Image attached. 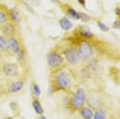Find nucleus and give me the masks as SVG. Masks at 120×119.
<instances>
[{
    "label": "nucleus",
    "mask_w": 120,
    "mask_h": 119,
    "mask_svg": "<svg viewBox=\"0 0 120 119\" xmlns=\"http://www.w3.org/2000/svg\"><path fill=\"white\" fill-rule=\"evenodd\" d=\"M72 85V78L69 73L62 71L59 73L55 78L53 85V92L59 90H68Z\"/></svg>",
    "instance_id": "nucleus-1"
},
{
    "label": "nucleus",
    "mask_w": 120,
    "mask_h": 119,
    "mask_svg": "<svg viewBox=\"0 0 120 119\" xmlns=\"http://www.w3.org/2000/svg\"><path fill=\"white\" fill-rule=\"evenodd\" d=\"M86 93L82 88H79L69 100L68 104L73 111H79L84 107L86 101Z\"/></svg>",
    "instance_id": "nucleus-2"
},
{
    "label": "nucleus",
    "mask_w": 120,
    "mask_h": 119,
    "mask_svg": "<svg viewBox=\"0 0 120 119\" xmlns=\"http://www.w3.org/2000/svg\"><path fill=\"white\" fill-rule=\"evenodd\" d=\"M86 103L88 105V107L91 108L92 110H99L101 108L103 105V100L101 96L97 93H90L86 97Z\"/></svg>",
    "instance_id": "nucleus-3"
},
{
    "label": "nucleus",
    "mask_w": 120,
    "mask_h": 119,
    "mask_svg": "<svg viewBox=\"0 0 120 119\" xmlns=\"http://www.w3.org/2000/svg\"><path fill=\"white\" fill-rule=\"evenodd\" d=\"M47 63L52 68H57L64 63V58L57 53H49L47 55Z\"/></svg>",
    "instance_id": "nucleus-4"
},
{
    "label": "nucleus",
    "mask_w": 120,
    "mask_h": 119,
    "mask_svg": "<svg viewBox=\"0 0 120 119\" xmlns=\"http://www.w3.org/2000/svg\"><path fill=\"white\" fill-rule=\"evenodd\" d=\"M3 72L7 77H16L19 74L18 66L14 63H6L3 65Z\"/></svg>",
    "instance_id": "nucleus-5"
},
{
    "label": "nucleus",
    "mask_w": 120,
    "mask_h": 119,
    "mask_svg": "<svg viewBox=\"0 0 120 119\" xmlns=\"http://www.w3.org/2000/svg\"><path fill=\"white\" fill-rule=\"evenodd\" d=\"M64 55L67 61L71 64H77L80 60L78 50L74 48H69L64 51Z\"/></svg>",
    "instance_id": "nucleus-6"
},
{
    "label": "nucleus",
    "mask_w": 120,
    "mask_h": 119,
    "mask_svg": "<svg viewBox=\"0 0 120 119\" xmlns=\"http://www.w3.org/2000/svg\"><path fill=\"white\" fill-rule=\"evenodd\" d=\"M78 52L79 57H80V59L83 60H88L91 58L93 55V49L89 44L83 43L79 47Z\"/></svg>",
    "instance_id": "nucleus-7"
},
{
    "label": "nucleus",
    "mask_w": 120,
    "mask_h": 119,
    "mask_svg": "<svg viewBox=\"0 0 120 119\" xmlns=\"http://www.w3.org/2000/svg\"><path fill=\"white\" fill-rule=\"evenodd\" d=\"M2 31H3V35H5L6 37H8V38L14 37V35H16L15 27L11 23H8V22L3 25Z\"/></svg>",
    "instance_id": "nucleus-8"
},
{
    "label": "nucleus",
    "mask_w": 120,
    "mask_h": 119,
    "mask_svg": "<svg viewBox=\"0 0 120 119\" xmlns=\"http://www.w3.org/2000/svg\"><path fill=\"white\" fill-rule=\"evenodd\" d=\"M8 45H9V49H10L11 52H13L15 54H17L21 48L18 40L15 37L8 38Z\"/></svg>",
    "instance_id": "nucleus-9"
},
{
    "label": "nucleus",
    "mask_w": 120,
    "mask_h": 119,
    "mask_svg": "<svg viewBox=\"0 0 120 119\" xmlns=\"http://www.w3.org/2000/svg\"><path fill=\"white\" fill-rule=\"evenodd\" d=\"M24 86V82L22 80H17L11 83L10 86H9L8 92L10 93H17L20 92L21 89H23Z\"/></svg>",
    "instance_id": "nucleus-10"
},
{
    "label": "nucleus",
    "mask_w": 120,
    "mask_h": 119,
    "mask_svg": "<svg viewBox=\"0 0 120 119\" xmlns=\"http://www.w3.org/2000/svg\"><path fill=\"white\" fill-rule=\"evenodd\" d=\"M31 105H32V107L34 109V111L38 115H42L44 113V109L42 107L40 101L38 100V98H34L32 100V102H31Z\"/></svg>",
    "instance_id": "nucleus-11"
},
{
    "label": "nucleus",
    "mask_w": 120,
    "mask_h": 119,
    "mask_svg": "<svg viewBox=\"0 0 120 119\" xmlns=\"http://www.w3.org/2000/svg\"><path fill=\"white\" fill-rule=\"evenodd\" d=\"M79 114L80 116L82 117L83 119H92L93 116H94V111L90 107H83L82 108L79 110Z\"/></svg>",
    "instance_id": "nucleus-12"
},
{
    "label": "nucleus",
    "mask_w": 120,
    "mask_h": 119,
    "mask_svg": "<svg viewBox=\"0 0 120 119\" xmlns=\"http://www.w3.org/2000/svg\"><path fill=\"white\" fill-rule=\"evenodd\" d=\"M10 18L12 19V21H14L15 23H20V22H21V17L17 8L11 9L10 10Z\"/></svg>",
    "instance_id": "nucleus-13"
},
{
    "label": "nucleus",
    "mask_w": 120,
    "mask_h": 119,
    "mask_svg": "<svg viewBox=\"0 0 120 119\" xmlns=\"http://www.w3.org/2000/svg\"><path fill=\"white\" fill-rule=\"evenodd\" d=\"M59 23H60V25L63 30L68 31L72 28L71 22L70 21L67 17H63L62 19H60V21H59Z\"/></svg>",
    "instance_id": "nucleus-14"
},
{
    "label": "nucleus",
    "mask_w": 120,
    "mask_h": 119,
    "mask_svg": "<svg viewBox=\"0 0 120 119\" xmlns=\"http://www.w3.org/2000/svg\"><path fill=\"white\" fill-rule=\"evenodd\" d=\"M0 49L3 52H8L9 45H8V38L5 35L0 36Z\"/></svg>",
    "instance_id": "nucleus-15"
},
{
    "label": "nucleus",
    "mask_w": 120,
    "mask_h": 119,
    "mask_svg": "<svg viewBox=\"0 0 120 119\" xmlns=\"http://www.w3.org/2000/svg\"><path fill=\"white\" fill-rule=\"evenodd\" d=\"M107 118V114L105 111L102 109L97 110V111L94 114L93 119H106Z\"/></svg>",
    "instance_id": "nucleus-16"
},
{
    "label": "nucleus",
    "mask_w": 120,
    "mask_h": 119,
    "mask_svg": "<svg viewBox=\"0 0 120 119\" xmlns=\"http://www.w3.org/2000/svg\"><path fill=\"white\" fill-rule=\"evenodd\" d=\"M79 34H80L81 36H82L83 38H85V39H91V38L94 37L93 33L89 29H86V28H83L82 30H80Z\"/></svg>",
    "instance_id": "nucleus-17"
},
{
    "label": "nucleus",
    "mask_w": 120,
    "mask_h": 119,
    "mask_svg": "<svg viewBox=\"0 0 120 119\" xmlns=\"http://www.w3.org/2000/svg\"><path fill=\"white\" fill-rule=\"evenodd\" d=\"M32 93L35 96V98L39 97V96L41 95V89L36 83H33L32 85Z\"/></svg>",
    "instance_id": "nucleus-18"
},
{
    "label": "nucleus",
    "mask_w": 120,
    "mask_h": 119,
    "mask_svg": "<svg viewBox=\"0 0 120 119\" xmlns=\"http://www.w3.org/2000/svg\"><path fill=\"white\" fill-rule=\"evenodd\" d=\"M67 13L68 14V16L70 17H71V18H73L75 20L80 19V14L77 13L75 10H73V9H69V10H68Z\"/></svg>",
    "instance_id": "nucleus-19"
},
{
    "label": "nucleus",
    "mask_w": 120,
    "mask_h": 119,
    "mask_svg": "<svg viewBox=\"0 0 120 119\" xmlns=\"http://www.w3.org/2000/svg\"><path fill=\"white\" fill-rule=\"evenodd\" d=\"M8 22V17L3 10H0V25H3Z\"/></svg>",
    "instance_id": "nucleus-20"
},
{
    "label": "nucleus",
    "mask_w": 120,
    "mask_h": 119,
    "mask_svg": "<svg viewBox=\"0 0 120 119\" xmlns=\"http://www.w3.org/2000/svg\"><path fill=\"white\" fill-rule=\"evenodd\" d=\"M17 61L20 63H22L24 61V59H25V52L22 48H21L20 51L17 53Z\"/></svg>",
    "instance_id": "nucleus-21"
},
{
    "label": "nucleus",
    "mask_w": 120,
    "mask_h": 119,
    "mask_svg": "<svg viewBox=\"0 0 120 119\" xmlns=\"http://www.w3.org/2000/svg\"><path fill=\"white\" fill-rule=\"evenodd\" d=\"M97 25H98L99 28L102 31H104V32H106V31H109V28H108V26H106L105 24L101 23V21H97Z\"/></svg>",
    "instance_id": "nucleus-22"
},
{
    "label": "nucleus",
    "mask_w": 120,
    "mask_h": 119,
    "mask_svg": "<svg viewBox=\"0 0 120 119\" xmlns=\"http://www.w3.org/2000/svg\"><path fill=\"white\" fill-rule=\"evenodd\" d=\"M113 28H119L120 29V21H115L113 24Z\"/></svg>",
    "instance_id": "nucleus-23"
},
{
    "label": "nucleus",
    "mask_w": 120,
    "mask_h": 119,
    "mask_svg": "<svg viewBox=\"0 0 120 119\" xmlns=\"http://www.w3.org/2000/svg\"><path fill=\"white\" fill-rule=\"evenodd\" d=\"M77 1H78L79 3H80L82 6H85V4H86V1H85V0H77Z\"/></svg>",
    "instance_id": "nucleus-24"
},
{
    "label": "nucleus",
    "mask_w": 120,
    "mask_h": 119,
    "mask_svg": "<svg viewBox=\"0 0 120 119\" xmlns=\"http://www.w3.org/2000/svg\"><path fill=\"white\" fill-rule=\"evenodd\" d=\"M115 13L119 16V17H120V9L119 8H116L115 9Z\"/></svg>",
    "instance_id": "nucleus-25"
},
{
    "label": "nucleus",
    "mask_w": 120,
    "mask_h": 119,
    "mask_svg": "<svg viewBox=\"0 0 120 119\" xmlns=\"http://www.w3.org/2000/svg\"><path fill=\"white\" fill-rule=\"evenodd\" d=\"M40 119H48L46 118V117H45L43 114H42V115H40Z\"/></svg>",
    "instance_id": "nucleus-26"
},
{
    "label": "nucleus",
    "mask_w": 120,
    "mask_h": 119,
    "mask_svg": "<svg viewBox=\"0 0 120 119\" xmlns=\"http://www.w3.org/2000/svg\"><path fill=\"white\" fill-rule=\"evenodd\" d=\"M2 56H3V53H2V50L0 49V59L2 58Z\"/></svg>",
    "instance_id": "nucleus-27"
}]
</instances>
